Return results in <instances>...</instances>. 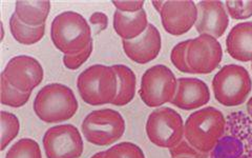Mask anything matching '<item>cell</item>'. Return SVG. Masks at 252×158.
<instances>
[{
    "instance_id": "obj_14",
    "label": "cell",
    "mask_w": 252,
    "mask_h": 158,
    "mask_svg": "<svg viewBox=\"0 0 252 158\" xmlns=\"http://www.w3.org/2000/svg\"><path fill=\"white\" fill-rule=\"evenodd\" d=\"M122 47L126 57L138 65L155 60L162 50V37L159 30L149 23L143 34L132 40H122Z\"/></svg>"
},
{
    "instance_id": "obj_33",
    "label": "cell",
    "mask_w": 252,
    "mask_h": 158,
    "mask_svg": "<svg viewBox=\"0 0 252 158\" xmlns=\"http://www.w3.org/2000/svg\"><path fill=\"white\" fill-rule=\"evenodd\" d=\"M247 107H248L249 110H252V97L249 98V100L247 102Z\"/></svg>"
},
{
    "instance_id": "obj_20",
    "label": "cell",
    "mask_w": 252,
    "mask_h": 158,
    "mask_svg": "<svg viewBox=\"0 0 252 158\" xmlns=\"http://www.w3.org/2000/svg\"><path fill=\"white\" fill-rule=\"evenodd\" d=\"M10 31L17 42L25 45H33L42 40L45 35V25L41 27H30L21 22L13 13L10 18Z\"/></svg>"
},
{
    "instance_id": "obj_6",
    "label": "cell",
    "mask_w": 252,
    "mask_h": 158,
    "mask_svg": "<svg viewBox=\"0 0 252 158\" xmlns=\"http://www.w3.org/2000/svg\"><path fill=\"white\" fill-rule=\"evenodd\" d=\"M126 124L123 116L113 109L92 111L84 117L81 133L86 141L98 147L114 145L124 135Z\"/></svg>"
},
{
    "instance_id": "obj_34",
    "label": "cell",
    "mask_w": 252,
    "mask_h": 158,
    "mask_svg": "<svg viewBox=\"0 0 252 158\" xmlns=\"http://www.w3.org/2000/svg\"><path fill=\"white\" fill-rule=\"evenodd\" d=\"M3 37H4V29H3V23L1 22V40L3 39Z\"/></svg>"
},
{
    "instance_id": "obj_27",
    "label": "cell",
    "mask_w": 252,
    "mask_h": 158,
    "mask_svg": "<svg viewBox=\"0 0 252 158\" xmlns=\"http://www.w3.org/2000/svg\"><path fill=\"white\" fill-rule=\"evenodd\" d=\"M171 158H208L209 154L198 151L184 138L177 146L169 150Z\"/></svg>"
},
{
    "instance_id": "obj_32",
    "label": "cell",
    "mask_w": 252,
    "mask_h": 158,
    "mask_svg": "<svg viewBox=\"0 0 252 158\" xmlns=\"http://www.w3.org/2000/svg\"><path fill=\"white\" fill-rule=\"evenodd\" d=\"M91 158H104V151L96 153L94 155H93Z\"/></svg>"
},
{
    "instance_id": "obj_11",
    "label": "cell",
    "mask_w": 252,
    "mask_h": 158,
    "mask_svg": "<svg viewBox=\"0 0 252 158\" xmlns=\"http://www.w3.org/2000/svg\"><path fill=\"white\" fill-rule=\"evenodd\" d=\"M1 76L15 89L32 93L43 81L44 70L36 58L18 55L6 63Z\"/></svg>"
},
{
    "instance_id": "obj_12",
    "label": "cell",
    "mask_w": 252,
    "mask_h": 158,
    "mask_svg": "<svg viewBox=\"0 0 252 158\" xmlns=\"http://www.w3.org/2000/svg\"><path fill=\"white\" fill-rule=\"evenodd\" d=\"M164 30L173 36L188 33L198 19V6L191 0L165 1L159 14Z\"/></svg>"
},
{
    "instance_id": "obj_28",
    "label": "cell",
    "mask_w": 252,
    "mask_h": 158,
    "mask_svg": "<svg viewBox=\"0 0 252 158\" xmlns=\"http://www.w3.org/2000/svg\"><path fill=\"white\" fill-rule=\"evenodd\" d=\"M94 51V42H92L85 50L73 54V55H64L62 58L63 65L68 70H77L83 66L84 63L89 60L91 55Z\"/></svg>"
},
{
    "instance_id": "obj_19",
    "label": "cell",
    "mask_w": 252,
    "mask_h": 158,
    "mask_svg": "<svg viewBox=\"0 0 252 158\" xmlns=\"http://www.w3.org/2000/svg\"><path fill=\"white\" fill-rule=\"evenodd\" d=\"M118 78V89L113 106L124 107L130 104L136 96L137 76L133 71L125 65L112 66Z\"/></svg>"
},
{
    "instance_id": "obj_24",
    "label": "cell",
    "mask_w": 252,
    "mask_h": 158,
    "mask_svg": "<svg viewBox=\"0 0 252 158\" xmlns=\"http://www.w3.org/2000/svg\"><path fill=\"white\" fill-rule=\"evenodd\" d=\"M104 158H145V154L139 146L123 141L105 150Z\"/></svg>"
},
{
    "instance_id": "obj_4",
    "label": "cell",
    "mask_w": 252,
    "mask_h": 158,
    "mask_svg": "<svg viewBox=\"0 0 252 158\" xmlns=\"http://www.w3.org/2000/svg\"><path fill=\"white\" fill-rule=\"evenodd\" d=\"M118 78L113 67L94 65L77 78V90L81 99L90 106L112 105L117 95Z\"/></svg>"
},
{
    "instance_id": "obj_5",
    "label": "cell",
    "mask_w": 252,
    "mask_h": 158,
    "mask_svg": "<svg viewBox=\"0 0 252 158\" xmlns=\"http://www.w3.org/2000/svg\"><path fill=\"white\" fill-rule=\"evenodd\" d=\"M216 100L224 107L243 105L252 91V80L248 71L240 65H227L215 75L211 82Z\"/></svg>"
},
{
    "instance_id": "obj_21",
    "label": "cell",
    "mask_w": 252,
    "mask_h": 158,
    "mask_svg": "<svg viewBox=\"0 0 252 158\" xmlns=\"http://www.w3.org/2000/svg\"><path fill=\"white\" fill-rule=\"evenodd\" d=\"M5 158H42L41 148L32 138H21L7 150Z\"/></svg>"
},
{
    "instance_id": "obj_1",
    "label": "cell",
    "mask_w": 252,
    "mask_h": 158,
    "mask_svg": "<svg viewBox=\"0 0 252 158\" xmlns=\"http://www.w3.org/2000/svg\"><path fill=\"white\" fill-rule=\"evenodd\" d=\"M225 128V116L219 109L202 108L188 116L184 125V138L198 151L210 154L223 137Z\"/></svg>"
},
{
    "instance_id": "obj_15",
    "label": "cell",
    "mask_w": 252,
    "mask_h": 158,
    "mask_svg": "<svg viewBox=\"0 0 252 158\" xmlns=\"http://www.w3.org/2000/svg\"><path fill=\"white\" fill-rule=\"evenodd\" d=\"M207 83L198 78L182 77L178 79V88L170 104L184 111L200 110L210 101Z\"/></svg>"
},
{
    "instance_id": "obj_18",
    "label": "cell",
    "mask_w": 252,
    "mask_h": 158,
    "mask_svg": "<svg viewBox=\"0 0 252 158\" xmlns=\"http://www.w3.org/2000/svg\"><path fill=\"white\" fill-rule=\"evenodd\" d=\"M52 4L43 1H16L14 14L17 18L30 27L44 26L51 12Z\"/></svg>"
},
{
    "instance_id": "obj_10",
    "label": "cell",
    "mask_w": 252,
    "mask_h": 158,
    "mask_svg": "<svg viewBox=\"0 0 252 158\" xmlns=\"http://www.w3.org/2000/svg\"><path fill=\"white\" fill-rule=\"evenodd\" d=\"M222 59L223 49L217 38L203 34L189 39L187 63L191 74H210L219 68Z\"/></svg>"
},
{
    "instance_id": "obj_22",
    "label": "cell",
    "mask_w": 252,
    "mask_h": 158,
    "mask_svg": "<svg viewBox=\"0 0 252 158\" xmlns=\"http://www.w3.org/2000/svg\"><path fill=\"white\" fill-rule=\"evenodd\" d=\"M0 86H1V104L3 106L18 109L26 106L31 98V92H21L15 89L2 76L0 78Z\"/></svg>"
},
{
    "instance_id": "obj_23",
    "label": "cell",
    "mask_w": 252,
    "mask_h": 158,
    "mask_svg": "<svg viewBox=\"0 0 252 158\" xmlns=\"http://www.w3.org/2000/svg\"><path fill=\"white\" fill-rule=\"evenodd\" d=\"M1 151L9 147L11 142L18 136L20 131V121L13 113L1 111Z\"/></svg>"
},
{
    "instance_id": "obj_13",
    "label": "cell",
    "mask_w": 252,
    "mask_h": 158,
    "mask_svg": "<svg viewBox=\"0 0 252 158\" xmlns=\"http://www.w3.org/2000/svg\"><path fill=\"white\" fill-rule=\"evenodd\" d=\"M198 19L195 30L199 35H210L217 39L224 36L229 27V15L225 3L219 0H202L196 2Z\"/></svg>"
},
{
    "instance_id": "obj_2",
    "label": "cell",
    "mask_w": 252,
    "mask_h": 158,
    "mask_svg": "<svg viewBox=\"0 0 252 158\" xmlns=\"http://www.w3.org/2000/svg\"><path fill=\"white\" fill-rule=\"evenodd\" d=\"M79 104L73 90L59 82L44 85L36 95L33 110L45 123L67 121L78 112Z\"/></svg>"
},
{
    "instance_id": "obj_30",
    "label": "cell",
    "mask_w": 252,
    "mask_h": 158,
    "mask_svg": "<svg viewBox=\"0 0 252 158\" xmlns=\"http://www.w3.org/2000/svg\"><path fill=\"white\" fill-rule=\"evenodd\" d=\"M90 23L97 27V34L103 32L108 27V17L103 12H94L91 15Z\"/></svg>"
},
{
    "instance_id": "obj_17",
    "label": "cell",
    "mask_w": 252,
    "mask_h": 158,
    "mask_svg": "<svg viewBox=\"0 0 252 158\" xmlns=\"http://www.w3.org/2000/svg\"><path fill=\"white\" fill-rule=\"evenodd\" d=\"M148 25L145 10L137 13H122L119 11H115L114 13V30L122 40H132L138 38L146 31Z\"/></svg>"
},
{
    "instance_id": "obj_29",
    "label": "cell",
    "mask_w": 252,
    "mask_h": 158,
    "mask_svg": "<svg viewBox=\"0 0 252 158\" xmlns=\"http://www.w3.org/2000/svg\"><path fill=\"white\" fill-rule=\"evenodd\" d=\"M116 11L122 13H137L144 10L145 2L143 0H118L113 1Z\"/></svg>"
},
{
    "instance_id": "obj_16",
    "label": "cell",
    "mask_w": 252,
    "mask_h": 158,
    "mask_svg": "<svg viewBox=\"0 0 252 158\" xmlns=\"http://www.w3.org/2000/svg\"><path fill=\"white\" fill-rule=\"evenodd\" d=\"M227 53L241 62H252V21L235 25L226 38Z\"/></svg>"
},
{
    "instance_id": "obj_35",
    "label": "cell",
    "mask_w": 252,
    "mask_h": 158,
    "mask_svg": "<svg viewBox=\"0 0 252 158\" xmlns=\"http://www.w3.org/2000/svg\"><path fill=\"white\" fill-rule=\"evenodd\" d=\"M251 69H252V62H251Z\"/></svg>"
},
{
    "instance_id": "obj_26",
    "label": "cell",
    "mask_w": 252,
    "mask_h": 158,
    "mask_svg": "<svg viewBox=\"0 0 252 158\" xmlns=\"http://www.w3.org/2000/svg\"><path fill=\"white\" fill-rule=\"evenodd\" d=\"M188 43L189 39L188 40L181 41L173 46L170 53V60L172 62V65L175 66V68H177V70H179L180 72L191 74L190 69H189L187 63Z\"/></svg>"
},
{
    "instance_id": "obj_3",
    "label": "cell",
    "mask_w": 252,
    "mask_h": 158,
    "mask_svg": "<svg viewBox=\"0 0 252 158\" xmlns=\"http://www.w3.org/2000/svg\"><path fill=\"white\" fill-rule=\"evenodd\" d=\"M51 39L58 51L73 55L85 50L93 42V33L90 23L81 14L66 11L52 21Z\"/></svg>"
},
{
    "instance_id": "obj_7",
    "label": "cell",
    "mask_w": 252,
    "mask_h": 158,
    "mask_svg": "<svg viewBox=\"0 0 252 158\" xmlns=\"http://www.w3.org/2000/svg\"><path fill=\"white\" fill-rule=\"evenodd\" d=\"M184 121L175 109L161 107L148 115L145 131L155 146L170 150L184 139Z\"/></svg>"
},
{
    "instance_id": "obj_31",
    "label": "cell",
    "mask_w": 252,
    "mask_h": 158,
    "mask_svg": "<svg viewBox=\"0 0 252 158\" xmlns=\"http://www.w3.org/2000/svg\"><path fill=\"white\" fill-rule=\"evenodd\" d=\"M152 3H153L155 9H156V11L160 14L162 9H163V5H164L165 1H156V0H154V1H152Z\"/></svg>"
},
{
    "instance_id": "obj_8",
    "label": "cell",
    "mask_w": 252,
    "mask_h": 158,
    "mask_svg": "<svg viewBox=\"0 0 252 158\" xmlns=\"http://www.w3.org/2000/svg\"><path fill=\"white\" fill-rule=\"evenodd\" d=\"M178 88V79L172 71L164 65L147 69L141 78L139 95L149 108H161L170 104Z\"/></svg>"
},
{
    "instance_id": "obj_9",
    "label": "cell",
    "mask_w": 252,
    "mask_h": 158,
    "mask_svg": "<svg viewBox=\"0 0 252 158\" xmlns=\"http://www.w3.org/2000/svg\"><path fill=\"white\" fill-rule=\"evenodd\" d=\"M42 146L46 158H80L84 150L82 133L68 123L46 130Z\"/></svg>"
},
{
    "instance_id": "obj_25",
    "label": "cell",
    "mask_w": 252,
    "mask_h": 158,
    "mask_svg": "<svg viewBox=\"0 0 252 158\" xmlns=\"http://www.w3.org/2000/svg\"><path fill=\"white\" fill-rule=\"evenodd\" d=\"M225 7L229 17L234 20H245L252 17V0L248 1H225Z\"/></svg>"
}]
</instances>
